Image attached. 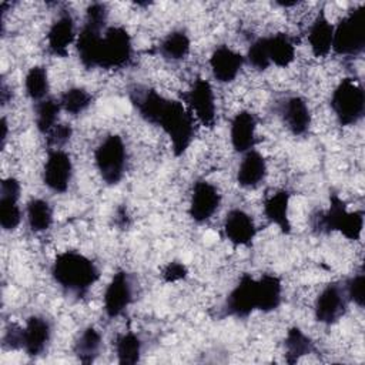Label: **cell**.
I'll use <instances>...</instances> for the list:
<instances>
[{
  "label": "cell",
  "instance_id": "obj_38",
  "mask_svg": "<svg viewBox=\"0 0 365 365\" xmlns=\"http://www.w3.org/2000/svg\"><path fill=\"white\" fill-rule=\"evenodd\" d=\"M3 345L11 351L23 349V327H19L17 324H9L3 335Z\"/></svg>",
  "mask_w": 365,
  "mask_h": 365
},
{
  "label": "cell",
  "instance_id": "obj_30",
  "mask_svg": "<svg viewBox=\"0 0 365 365\" xmlns=\"http://www.w3.org/2000/svg\"><path fill=\"white\" fill-rule=\"evenodd\" d=\"M27 224L33 232H44L53 224L51 205L43 198H31L26 207Z\"/></svg>",
  "mask_w": 365,
  "mask_h": 365
},
{
  "label": "cell",
  "instance_id": "obj_26",
  "mask_svg": "<svg viewBox=\"0 0 365 365\" xmlns=\"http://www.w3.org/2000/svg\"><path fill=\"white\" fill-rule=\"evenodd\" d=\"M103 346V338L101 334L94 327H87L81 331V334L77 336L74 342V355L81 364H93Z\"/></svg>",
  "mask_w": 365,
  "mask_h": 365
},
{
  "label": "cell",
  "instance_id": "obj_10",
  "mask_svg": "<svg viewBox=\"0 0 365 365\" xmlns=\"http://www.w3.org/2000/svg\"><path fill=\"white\" fill-rule=\"evenodd\" d=\"M348 298L344 289V284L329 282L318 294L314 304L315 319L325 325H332L338 322L346 311Z\"/></svg>",
  "mask_w": 365,
  "mask_h": 365
},
{
  "label": "cell",
  "instance_id": "obj_41",
  "mask_svg": "<svg viewBox=\"0 0 365 365\" xmlns=\"http://www.w3.org/2000/svg\"><path fill=\"white\" fill-rule=\"evenodd\" d=\"M11 98V93H10V88L6 86V83L3 81L1 83V91H0V100H1V104L6 106L7 101Z\"/></svg>",
  "mask_w": 365,
  "mask_h": 365
},
{
  "label": "cell",
  "instance_id": "obj_13",
  "mask_svg": "<svg viewBox=\"0 0 365 365\" xmlns=\"http://www.w3.org/2000/svg\"><path fill=\"white\" fill-rule=\"evenodd\" d=\"M220 204L221 194L212 182L207 180H197L194 182L188 205V214L192 221L198 224L208 221L217 212Z\"/></svg>",
  "mask_w": 365,
  "mask_h": 365
},
{
  "label": "cell",
  "instance_id": "obj_36",
  "mask_svg": "<svg viewBox=\"0 0 365 365\" xmlns=\"http://www.w3.org/2000/svg\"><path fill=\"white\" fill-rule=\"evenodd\" d=\"M344 289L348 301L354 302L359 308L364 307L365 302V274L362 271L354 274L344 282Z\"/></svg>",
  "mask_w": 365,
  "mask_h": 365
},
{
  "label": "cell",
  "instance_id": "obj_27",
  "mask_svg": "<svg viewBox=\"0 0 365 365\" xmlns=\"http://www.w3.org/2000/svg\"><path fill=\"white\" fill-rule=\"evenodd\" d=\"M267 48L271 64L277 67H288L295 60V46L285 33L267 36Z\"/></svg>",
  "mask_w": 365,
  "mask_h": 365
},
{
  "label": "cell",
  "instance_id": "obj_6",
  "mask_svg": "<svg viewBox=\"0 0 365 365\" xmlns=\"http://www.w3.org/2000/svg\"><path fill=\"white\" fill-rule=\"evenodd\" d=\"M94 163L100 178L107 185L118 184L125 173L127 148L118 134H108L94 151Z\"/></svg>",
  "mask_w": 365,
  "mask_h": 365
},
{
  "label": "cell",
  "instance_id": "obj_1",
  "mask_svg": "<svg viewBox=\"0 0 365 365\" xmlns=\"http://www.w3.org/2000/svg\"><path fill=\"white\" fill-rule=\"evenodd\" d=\"M128 97L138 115L160 127L171 143L175 157L182 155L191 145L195 134L194 115L178 100L165 98L154 88L134 86L128 91Z\"/></svg>",
  "mask_w": 365,
  "mask_h": 365
},
{
  "label": "cell",
  "instance_id": "obj_21",
  "mask_svg": "<svg viewBox=\"0 0 365 365\" xmlns=\"http://www.w3.org/2000/svg\"><path fill=\"white\" fill-rule=\"evenodd\" d=\"M255 130L257 120L251 111L241 110L231 120L230 125V140L234 151L245 154L250 150H254L255 145Z\"/></svg>",
  "mask_w": 365,
  "mask_h": 365
},
{
  "label": "cell",
  "instance_id": "obj_3",
  "mask_svg": "<svg viewBox=\"0 0 365 365\" xmlns=\"http://www.w3.org/2000/svg\"><path fill=\"white\" fill-rule=\"evenodd\" d=\"M312 227L319 234L338 231L345 238L356 241L362 234L364 212L361 210L348 211L345 202L336 194H332L329 207L314 217Z\"/></svg>",
  "mask_w": 365,
  "mask_h": 365
},
{
  "label": "cell",
  "instance_id": "obj_23",
  "mask_svg": "<svg viewBox=\"0 0 365 365\" xmlns=\"http://www.w3.org/2000/svg\"><path fill=\"white\" fill-rule=\"evenodd\" d=\"M332 38H334V24L325 14L322 9L308 30V43L311 51L315 57H325L332 50Z\"/></svg>",
  "mask_w": 365,
  "mask_h": 365
},
{
  "label": "cell",
  "instance_id": "obj_20",
  "mask_svg": "<svg viewBox=\"0 0 365 365\" xmlns=\"http://www.w3.org/2000/svg\"><path fill=\"white\" fill-rule=\"evenodd\" d=\"M222 230L225 238L234 245H248L257 234L252 217L240 208H234L227 212Z\"/></svg>",
  "mask_w": 365,
  "mask_h": 365
},
{
  "label": "cell",
  "instance_id": "obj_12",
  "mask_svg": "<svg viewBox=\"0 0 365 365\" xmlns=\"http://www.w3.org/2000/svg\"><path fill=\"white\" fill-rule=\"evenodd\" d=\"M257 309V278L242 274L224 302V311L230 317L247 318Z\"/></svg>",
  "mask_w": 365,
  "mask_h": 365
},
{
  "label": "cell",
  "instance_id": "obj_25",
  "mask_svg": "<svg viewBox=\"0 0 365 365\" xmlns=\"http://www.w3.org/2000/svg\"><path fill=\"white\" fill-rule=\"evenodd\" d=\"M282 301V282L275 274H262L257 278V309L275 311Z\"/></svg>",
  "mask_w": 365,
  "mask_h": 365
},
{
  "label": "cell",
  "instance_id": "obj_22",
  "mask_svg": "<svg viewBox=\"0 0 365 365\" xmlns=\"http://www.w3.org/2000/svg\"><path fill=\"white\" fill-rule=\"evenodd\" d=\"M267 175V161L264 155L255 150H250L244 154L238 170L237 182L242 188L258 187Z\"/></svg>",
  "mask_w": 365,
  "mask_h": 365
},
{
  "label": "cell",
  "instance_id": "obj_28",
  "mask_svg": "<svg viewBox=\"0 0 365 365\" xmlns=\"http://www.w3.org/2000/svg\"><path fill=\"white\" fill-rule=\"evenodd\" d=\"M191 48V40L184 30L170 31L158 44V53L168 61L184 60Z\"/></svg>",
  "mask_w": 365,
  "mask_h": 365
},
{
  "label": "cell",
  "instance_id": "obj_4",
  "mask_svg": "<svg viewBox=\"0 0 365 365\" xmlns=\"http://www.w3.org/2000/svg\"><path fill=\"white\" fill-rule=\"evenodd\" d=\"M108 10L104 3H91L86 10L84 24L76 38L80 63L86 68L97 67V51L104 30L107 29Z\"/></svg>",
  "mask_w": 365,
  "mask_h": 365
},
{
  "label": "cell",
  "instance_id": "obj_16",
  "mask_svg": "<svg viewBox=\"0 0 365 365\" xmlns=\"http://www.w3.org/2000/svg\"><path fill=\"white\" fill-rule=\"evenodd\" d=\"M76 40V24L73 14L68 10L60 11V14L51 23L47 31V48L48 53L56 57H66L68 47Z\"/></svg>",
  "mask_w": 365,
  "mask_h": 365
},
{
  "label": "cell",
  "instance_id": "obj_39",
  "mask_svg": "<svg viewBox=\"0 0 365 365\" xmlns=\"http://www.w3.org/2000/svg\"><path fill=\"white\" fill-rule=\"evenodd\" d=\"M188 274V269L187 267L180 262V261H170L161 271V275H163V279L168 284H173V282H177V281H181L187 277Z\"/></svg>",
  "mask_w": 365,
  "mask_h": 365
},
{
  "label": "cell",
  "instance_id": "obj_31",
  "mask_svg": "<svg viewBox=\"0 0 365 365\" xmlns=\"http://www.w3.org/2000/svg\"><path fill=\"white\" fill-rule=\"evenodd\" d=\"M114 348H115V355H117L118 364L133 365L140 361L143 344L134 332L128 331V332H123V334L117 335Z\"/></svg>",
  "mask_w": 365,
  "mask_h": 365
},
{
  "label": "cell",
  "instance_id": "obj_37",
  "mask_svg": "<svg viewBox=\"0 0 365 365\" xmlns=\"http://www.w3.org/2000/svg\"><path fill=\"white\" fill-rule=\"evenodd\" d=\"M73 135V128L67 123H57L47 134L46 141L50 150L53 148H61L64 147Z\"/></svg>",
  "mask_w": 365,
  "mask_h": 365
},
{
  "label": "cell",
  "instance_id": "obj_17",
  "mask_svg": "<svg viewBox=\"0 0 365 365\" xmlns=\"http://www.w3.org/2000/svg\"><path fill=\"white\" fill-rule=\"evenodd\" d=\"M278 113L294 135H304L311 127V111L307 101L299 96H289L279 103Z\"/></svg>",
  "mask_w": 365,
  "mask_h": 365
},
{
  "label": "cell",
  "instance_id": "obj_2",
  "mask_svg": "<svg viewBox=\"0 0 365 365\" xmlns=\"http://www.w3.org/2000/svg\"><path fill=\"white\" fill-rule=\"evenodd\" d=\"M54 282L67 294L83 297L98 281L100 271L94 261L78 251H63L51 264Z\"/></svg>",
  "mask_w": 365,
  "mask_h": 365
},
{
  "label": "cell",
  "instance_id": "obj_9",
  "mask_svg": "<svg viewBox=\"0 0 365 365\" xmlns=\"http://www.w3.org/2000/svg\"><path fill=\"white\" fill-rule=\"evenodd\" d=\"M182 100L185 107L204 127L215 124V96L208 80H194L191 87L182 94Z\"/></svg>",
  "mask_w": 365,
  "mask_h": 365
},
{
  "label": "cell",
  "instance_id": "obj_18",
  "mask_svg": "<svg viewBox=\"0 0 365 365\" xmlns=\"http://www.w3.org/2000/svg\"><path fill=\"white\" fill-rule=\"evenodd\" d=\"M51 322L43 315H31L23 327V349L29 356L44 354L51 339Z\"/></svg>",
  "mask_w": 365,
  "mask_h": 365
},
{
  "label": "cell",
  "instance_id": "obj_14",
  "mask_svg": "<svg viewBox=\"0 0 365 365\" xmlns=\"http://www.w3.org/2000/svg\"><path fill=\"white\" fill-rule=\"evenodd\" d=\"M131 301H133V284H131L130 274L124 269H120L111 277L104 291V297H103L104 314L111 319L117 318L128 308Z\"/></svg>",
  "mask_w": 365,
  "mask_h": 365
},
{
  "label": "cell",
  "instance_id": "obj_15",
  "mask_svg": "<svg viewBox=\"0 0 365 365\" xmlns=\"http://www.w3.org/2000/svg\"><path fill=\"white\" fill-rule=\"evenodd\" d=\"M20 182L14 177L3 178L0 184V225L4 231H13L21 221V210L19 207Z\"/></svg>",
  "mask_w": 365,
  "mask_h": 365
},
{
  "label": "cell",
  "instance_id": "obj_34",
  "mask_svg": "<svg viewBox=\"0 0 365 365\" xmlns=\"http://www.w3.org/2000/svg\"><path fill=\"white\" fill-rule=\"evenodd\" d=\"M91 101L93 96L83 87H70L60 97L61 108L71 115L86 111L91 106Z\"/></svg>",
  "mask_w": 365,
  "mask_h": 365
},
{
  "label": "cell",
  "instance_id": "obj_42",
  "mask_svg": "<svg viewBox=\"0 0 365 365\" xmlns=\"http://www.w3.org/2000/svg\"><path fill=\"white\" fill-rule=\"evenodd\" d=\"M7 134H9V125H7L6 117H3V118H1V150H3L4 145H6Z\"/></svg>",
  "mask_w": 365,
  "mask_h": 365
},
{
  "label": "cell",
  "instance_id": "obj_5",
  "mask_svg": "<svg viewBox=\"0 0 365 365\" xmlns=\"http://www.w3.org/2000/svg\"><path fill=\"white\" fill-rule=\"evenodd\" d=\"M331 108L341 125L356 124L365 113V93L356 78H342L332 91Z\"/></svg>",
  "mask_w": 365,
  "mask_h": 365
},
{
  "label": "cell",
  "instance_id": "obj_33",
  "mask_svg": "<svg viewBox=\"0 0 365 365\" xmlns=\"http://www.w3.org/2000/svg\"><path fill=\"white\" fill-rule=\"evenodd\" d=\"M24 90L29 98H31L33 101H41L47 97L50 83L46 67L34 66L27 71L24 77Z\"/></svg>",
  "mask_w": 365,
  "mask_h": 365
},
{
  "label": "cell",
  "instance_id": "obj_32",
  "mask_svg": "<svg viewBox=\"0 0 365 365\" xmlns=\"http://www.w3.org/2000/svg\"><path fill=\"white\" fill-rule=\"evenodd\" d=\"M61 110L60 100L46 97L44 100L37 101L34 108V123L37 130L46 135L58 123V114Z\"/></svg>",
  "mask_w": 365,
  "mask_h": 365
},
{
  "label": "cell",
  "instance_id": "obj_11",
  "mask_svg": "<svg viewBox=\"0 0 365 365\" xmlns=\"http://www.w3.org/2000/svg\"><path fill=\"white\" fill-rule=\"evenodd\" d=\"M73 177V161L68 153L63 148L48 150L47 158L43 167V182L44 185L58 194L68 190Z\"/></svg>",
  "mask_w": 365,
  "mask_h": 365
},
{
  "label": "cell",
  "instance_id": "obj_8",
  "mask_svg": "<svg viewBox=\"0 0 365 365\" xmlns=\"http://www.w3.org/2000/svg\"><path fill=\"white\" fill-rule=\"evenodd\" d=\"M133 57V43L121 26H107L97 51V67L111 70L127 66Z\"/></svg>",
  "mask_w": 365,
  "mask_h": 365
},
{
  "label": "cell",
  "instance_id": "obj_24",
  "mask_svg": "<svg viewBox=\"0 0 365 365\" xmlns=\"http://www.w3.org/2000/svg\"><path fill=\"white\" fill-rule=\"evenodd\" d=\"M289 200L291 194L288 190H277L269 194L264 201V215L274 225L279 228L282 234L291 232V221H289Z\"/></svg>",
  "mask_w": 365,
  "mask_h": 365
},
{
  "label": "cell",
  "instance_id": "obj_7",
  "mask_svg": "<svg viewBox=\"0 0 365 365\" xmlns=\"http://www.w3.org/2000/svg\"><path fill=\"white\" fill-rule=\"evenodd\" d=\"M365 48L364 6L348 11L335 26L332 50L345 57L359 56Z\"/></svg>",
  "mask_w": 365,
  "mask_h": 365
},
{
  "label": "cell",
  "instance_id": "obj_19",
  "mask_svg": "<svg viewBox=\"0 0 365 365\" xmlns=\"http://www.w3.org/2000/svg\"><path fill=\"white\" fill-rule=\"evenodd\" d=\"M242 66L244 57L238 51L230 48L225 44L215 47L214 51L211 53L210 67L214 78L218 83L225 84L234 81L240 74Z\"/></svg>",
  "mask_w": 365,
  "mask_h": 365
},
{
  "label": "cell",
  "instance_id": "obj_40",
  "mask_svg": "<svg viewBox=\"0 0 365 365\" xmlns=\"http://www.w3.org/2000/svg\"><path fill=\"white\" fill-rule=\"evenodd\" d=\"M115 224L120 227V228H125L128 227V214L125 211L124 207L118 208L117 212H115Z\"/></svg>",
  "mask_w": 365,
  "mask_h": 365
},
{
  "label": "cell",
  "instance_id": "obj_35",
  "mask_svg": "<svg viewBox=\"0 0 365 365\" xmlns=\"http://www.w3.org/2000/svg\"><path fill=\"white\" fill-rule=\"evenodd\" d=\"M247 60L250 66H252L258 71H264L271 66L265 37H259L251 43L247 51Z\"/></svg>",
  "mask_w": 365,
  "mask_h": 365
},
{
  "label": "cell",
  "instance_id": "obj_29",
  "mask_svg": "<svg viewBox=\"0 0 365 365\" xmlns=\"http://www.w3.org/2000/svg\"><path fill=\"white\" fill-rule=\"evenodd\" d=\"M284 348H285V361L288 364L298 362L302 356L311 354L314 351V342L309 336H307L301 328L291 327L287 331L285 339H284Z\"/></svg>",
  "mask_w": 365,
  "mask_h": 365
}]
</instances>
